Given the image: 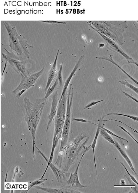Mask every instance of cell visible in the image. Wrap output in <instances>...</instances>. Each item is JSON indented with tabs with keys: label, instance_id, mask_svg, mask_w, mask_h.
Returning <instances> with one entry per match:
<instances>
[{
	"label": "cell",
	"instance_id": "1",
	"mask_svg": "<svg viewBox=\"0 0 138 193\" xmlns=\"http://www.w3.org/2000/svg\"><path fill=\"white\" fill-rule=\"evenodd\" d=\"M90 137L87 133L82 132L76 138H74L72 133L70 135L67 145L64 149V167L63 171L68 172L71 167L77 162L84 153L91 148V145L85 146Z\"/></svg>",
	"mask_w": 138,
	"mask_h": 193
},
{
	"label": "cell",
	"instance_id": "2",
	"mask_svg": "<svg viewBox=\"0 0 138 193\" xmlns=\"http://www.w3.org/2000/svg\"><path fill=\"white\" fill-rule=\"evenodd\" d=\"M24 108L25 109L26 113L25 120L27 122L28 129L32 135L33 142V159L35 161L34 146L35 144V139L37 128L42 114L44 108L47 104L46 100L44 98L36 99L34 103H31L27 98L24 99Z\"/></svg>",
	"mask_w": 138,
	"mask_h": 193
},
{
	"label": "cell",
	"instance_id": "3",
	"mask_svg": "<svg viewBox=\"0 0 138 193\" xmlns=\"http://www.w3.org/2000/svg\"><path fill=\"white\" fill-rule=\"evenodd\" d=\"M127 22V21H87L88 24L120 45H123L125 42L123 34L128 28Z\"/></svg>",
	"mask_w": 138,
	"mask_h": 193
},
{
	"label": "cell",
	"instance_id": "4",
	"mask_svg": "<svg viewBox=\"0 0 138 193\" xmlns=\"http://www.w3.org/2000/svg\"><path fill=\"white\" fill-rule=\"evenodd\" d=\"M6 28L11 51L15 52L17 56L24 59H29L30 53L29 50L34 47L29 45L26 38L16 31V25L11 23L10 21H2Z\"/></svg>",
	"mask_w": 138,
	"mask_h": 193
},
{
	"label": "cell",
	"instance_id": "5",
	"mask_svg": "<svg viewBox=\"0 0 138 193\" xmlns=\"http://www.w3.org/2000/svg\"><path fill=\"white\" fill-rule=\"evenodd\" d=\"M67 95V93H66L65 95L59 103L56 115H55L54 121V132L53 141H52L51 152V153L49 159L47 157L39 148H37L38 152L44 158L45 161L48 163V165L52 162L55 149L58 144L59 140L60 139L62 136L63 129L66 118Z\"/></svg>",
	"mask_w": 138,
	"mask_h": 193
},
{
	"label": "cell",
	"instance_id": "6",
	"mask_svg": "<svg viewBox=\"0 0 138 193\" xmlns=\"http://www.w3.org/2000/svg\"><path fill=\"white\" fill-rule=\"evenodd\" d=\"M72 84H70V88L68 91L67 101V108L65 122H64L62 136L61 138V143L60 149L59 151L56 163L57 164H61L62 163L63 158L64 149L67 145L70 135L72 132V112L71 110L72 101L74 96V91L72 88Z\"/></svg>",
	"mask_w": 138,
	"mask_h": 193
},
{
	"label": "cell",
	"instance_id": "7",
	"mask_svg": "<svg viewBox=\"0 0 138 193\" xmlns=\"http://www.w3.org/2000/svg\"><path fill=\"white\" fill-rule=\"evenodd\" d=\"M6 53H2L3 57L9 64V66L16 72L21 75H29L25 67L26 59L15 55L14 52H9L5 48Z\"/></svg>",
	"mask_w": 138,
	"mask_h": 193
},
{
	"label": "cell",
	"instance_id": "8",
	"mask_svg": "<svg viewBox=\"0 0 138 193\" xmlns=\"http://www.w3.org/2000/svg\"><path fill=\"white\" fill-rule=\"evenodd\" d=\"M89 25L91 28H92V29L94 30H95L96 32L98 33V34L102 36V37L104 39V41H105L107 44V48L109 49L110 50L112 51L115 53H120V55L123 56V57L126 59L129 64H134L138 67V63L134 60L132 59V58L126 53H125L123 51V50L120 48L117 43H115L113 40L108 38L107 37L101 34V33L99 32V31H98L95 28L93 27V26L90 25V24H89Z\"/></svg>",
	"mask_w": 138,
	"mask_h": 193
},
{
	"label": "cell",
	"instance_id": "9",
	"mask_svg": "<svg viewBox=\"0 0 138 193\" xmlns=\"http://www.w3.org/2000/svg\"><path fill=\"white\" fill-rule=\"evenodd\" d=\"M44 71V67L41 71L31 75H21V81L20 84L15 90L12 91V93L17 94L23 89H28L35 83L38 79L42 74Z\"/></svg>",
	"mask_w": 138,
	"mask_h": 193
},
{
	"label": "cell",
	"instance_id": "10",
	"mask_svg": "<svg viewBox=\"0 0 138 193\" xmlns=\"http://www.w3.org/2000/svg\"><path fill=\"white\" fill-rule=\"evenodd\" d=\"M36 189H39L49 193H81L82 192L74 188L64 185L59 187H42L35 185L34 187Z\"/></svg>",
	"mask_w": 138,
	"mask_h": 193
},
{
	"label": "cell",
	"instance_id": "11",
	"mask_svg": "<svg viewBox=\"0 0 138 193\" xmlns=\"http://www.w3.org/2000/svg\"><path fill=\"white\" fill-rule=\"evenodd\" d=\"M49 167H50V168H51L52 171H53L54 174L58 181L59 183H61L62 185H64V182H66L69 179L70 173H68L67 172L64 171H61L60 168L57 167L54 164H52V162L48 165L44 173L43 174L41 178H44V177Z\"/></svg>",
	"mask_w": 138,
	"mask_h": 193
},
{
	"label": "cell",
	"instance_id": "12",
	"mask_svg": "<svg viewBox=\"0 0 138 193\" xmlns=\"http://www.w3.org/2000/svg\"><path fill=\"white\" fill-rule=\"evenodd\" d=\"M58 93V88L56 89L54 92L52 93V104L50 113L48 116V126H47L46 132H48L49 129L51 126L52 121L54 119L55 116L56 115L59 101Z\"/></svg>",
	"mask_w": 138,
	"mask_h": 193
},
{
	"label": "cell",
	"instance_id": "13",
	"mask_svg": "<svg viewBox=\"0 0 138 193\" xmlns=\"http://www.w3.org/2000/svg\"><path fill=\"white\" fill-rule=\"evenodd\" d=\"M85 154V153H84L83 154V155H82L81 159L80 160L79 164H78L76 170H75L74 173H73V171H72L69 178L68 179V180L66 181V183L67 184L68 186L74 188H85L87 187V185H82V184L80 183L78 176V168H79L82 159H83L84 156V155Z\"/></svg>",
	"mask_w": 138,
	"mask_h": 193
},
{
	"label": "cell",
	"instance_id": "14",
	"mask_svg": "<svg viewBox=\"0 0 138 193\" xmlns=\"http://www.w3.org/2000/svg\"><path fill=\"white\" fill-rule=\"evenodd\" d=\"M84 59V55H82L80 57L79 60H78L77 63V64H76V65H75L74 68H73L72 71L71 72L70 74L69 77H68L67 79L66 80L65 83H64L63 90L62 94H61L60 99V100H59L58 105L59 104V103L61 102V100H62V98H63L64 95H65L66 93V91H67V89L68 87V85H69L70 82L71 78H72L73 75H74V74L76 72V71H77L78 68L83 64V61Z\"/></svg>",
	"mask_w": 138,
	"mask_h": 193
},
{
	"label": "cell",
	"instance_id": "15",
	"mask_svg": "<svg viewBox=\"0 0 138 193\" xmlns=\"http://www.w3.org/2000/svg\"><path fill=\"white\" fill-rule=\"evenodd\" d=\"M60 50V48H59L56 57L54 61V64L52 65L49 72L48 82H47L46 87H45L44 90L45 94L46 93L47 91H48L49 87H50L51 84L52 82H53L54 79L55 78V77L57 75L58 72L57 67V60L58 57L59 53Z\"/></svg>",
	"mask_w": 138,
	"mask_h": 193
},
{
	"label": "cell",
	"instance_id": "16",
	"mask_svg": "<svg viewBox=\"0 0 138 193\" xmlns=\"http://www.w3.org/2000/svg\"><path fill=\"white\" fill-rule=\"evenodd\" d=\"M114 142L115 144L114 145L115 147L120 152L122 157H123L124 158L125 160L126 161L127 163L130 166V168H131L133 171L134 172V173H135L137 175V174L135 170H134V168L133 166V165L131 160H130V159L129 158L128 156H127L126 153L125 151L123 150V149L121 148V147L120 146L118 142H117V141H115Z\"/></svg>",
	"mask_w": 138,
	"mask_h": 193
},
{
	"label": "cell",
	"instance_id": "17",
	"mask_svg": "<svg viewBox=\"0 0 138 193\" xmlns=\"http://www.w3.org/2000/svg\"><path fill=\"white\" fill-rule=\"evenodd\" d=\"M98 121H99V124L98 125H96V124H95L92 123V124H94V125H95L96 126H97L98 127L97 128V133H96L95 138H94L93 143H92V144L91 145V148H92V149H93L94 160V164H95L96 172V174H97V180H98V176H97V165H96V164L95 150L96 145H97V140L98 138V136L99 134L100 133V126H101V124H101L100 121L99 120H98Z\"/></svg>",
	"mask_w": 138,
	"mask_h": 193
},
{
	"label": "cell",
	"instance_id": "18",
	"mask_svg": "<svg viewBox=\"0 0 138 193\" xmlns=\"http://www.w3.org/2000/svg\"><path fill=\"white\" fill-rule=\"evenodd\" d=\"M110 57H105V56H103V57H95L96 59H104L105 60H107L108 61H110V62L112 63L113 64L115 65L117 67L120 68V69L126 75H127V77H129V78H130L131 80H132L134 82H135V83L138 85V82L136 80L134 79L133 77L130 76V75H129L128 73H127L124 70L122 69V68L120 67L118 65V64H117L115 61L113 60L112 57V55H111V54H110Z\"/></svg>",
	"mask_w": 138,
	"mask_h": 193
},
{
	"label": "cell",
	"instance_id": "19",
	"mask_svg": "<svg viewBox=\"0 0 138 193\" xmlns=\"http://www.w3.org/2000/svg\"><path fill=\"white\" fill-rule=\"evenodd\" d=\"M59 84V81L57 78L56 79L53 85L52 86L51 84L50 86L49 87L48 91H47L46 93H45V95L44 98V99L46 100L48 98L49 96L51 95L54 92L56 89L57 85Z\"/></svg>",
	"mask_w": 138,
	"mask_h": 193
},
{
	"label": "cell",
	"instance_id": "20",
	"mask_svg": "<svg viewBox=\"0 0 138 193\" xmlns=\"http://www.w3.org/2000/svg\"><path fill=\"white\" fill-rule=\"evenodd\" d=\"M102 124H101L100 126V134L101 136H102L105 140H107V141H109L110 143L114 145L115 144V142L114 140H113L112 138L110 136L109 134L106 132L103 128L102 127Z\"/></svg>",
	"mask_w": 138,
	"mask_h": 193
},
{
	"label": "cell",
	"instance_id": "21",
	"mask_svg": "<svg viewBox=\"0 0 138 193\" xmlns=\"http://www.w3.org/2000/svg\"><path fill=\"white\" fill-rule=\"evenodd\" d=\"M47 180H48L46 179H45L43 178L39 179L34 181L32 182H29L28 185V190L27 192L31 188L34 187V186L41 185V184L44 183Z\"/></svg>",
	"mask_w": 138,
	"mask_h": 193
},
{
	"label": "cell",
	"instance_id": "22",
	"mask_svg": "<svg viewBox=\"0 0 138 193\" xmlns=\"http://www.w3.org/2000/svg\"><path fill=\"white\" fill-rule=\"evenodd\" d=\"M119 82L120 84H123V85L126 86L127 87H129V88L132 89V90L134 91V92H135L136 94H138V88L134 87L133 85H132V84H129L126 80L120 81Z\"/></svg>",
	"mask_w": 138,
	"mask_h": 193
},
{
	"label": "cell",
	"instance_id": "23",
	"mask_svg": "<svg viewBox=\"0 0 138 193\" xmlns=\"http://www.w3.org/2000/svg\"><path fill=\"white\" fill-rule=\"evenodd\" d=\"M120 115L121 116H123L126 117H128V118H130L131 119H132L134 121H138V117L134 116L129 115H124V114H120L119 113H111L107 114V115H104V116L102 117H104L106 116H108L110 115Z\"/></svg>",
	"mask_w": 138,
	"mask_h": 193
},
{
	"label": "cell",
	"instance_id": "24",
	"mask_svg": "<svg viewBox=\"0 0 138 193\" xmlns=\"http://www.w3.org/2000/svg\"><path fill=\"white\" fill-rule=\"evenodd\" d=\"M62 65H61L60 69L58 71V73L57 78L58 80L59 84V86L61 87V88H62L63 86V80L62 79Z\"/></svg>",
	"mask_w": 138,
	"mask_h": 193
},
{
	"label": "cell",
	"instance_id": "25",
	"mask_svg": "<svg viewBox=\"0 0 138 193\" xmlns=\"http://www.w3.org/2000/svg\"><path fill=\"white\" fill-rule=\"evenodd\" d=\"M102 127L103 128V129L105 130L106 131V132L108 133V134H109L110 135H112V136H113L115 137H116L119 139H120V140H124V141L126 142V143H128V141H127V140L126 139L120 137L118 136H117V135H116V134H115L113 133L111 131H110L109 130V129H106V128H105L104 127V126L102 125Z\"/></svg>",
	"mask_w": 138,
	"mask_h": 193
},
{
	"label": "cell",
	"instance_id": "26",
	"mask_svg": "<svg viewBox=\"0 0 138 193\" xmlns=\"http://www.w3.org/2000/svg\"><path fill=\"white\" fill-rule=\"evenodd\" d=\"M105 101V99H103L100 100V101H92V102L89 103V104L85 106L84 108V109H87L90 108V107L94 106V105H97V103L100 102H102Z\"/></svg>",
	"mask_w": 138,
	"mask_h": 193
},
{
	"label": "cell",
	"instance_id": "27",
	"mask_svg": "<svg viewBox=\"0 0 138 193\" xmlns=\"http://www.w3.org/2000/svg\"><path fill=\"white\" fill-rule=\"evenodd\" d=\"M120 164H121L122 166H123V167L125 168L127 174L129 175V176L130 177L131 179L133 181L134 183H135L136 184H137V185H138V182L137 181V180L136 179V178H134V177L131 174H130V173H129V172L127 171V168L123 164V163L121 162L120 163Z\"/></svg>",
	"mask_w": 138,
	"mask_h": 193
},
{
	"label": "cell",
	"instance_id": "28",
	"mask_svg": "<svg viewBox=\"0 0 138 193\" xmlns=\"http://www.w3.org/2000/svg\"><path fill=\"white\" fill-rule=\"evenodd\" d=\"M39 22H44L48 23L49 24H56V23H59L62 24H66L67 22H61V21H40Z\"/></svg>",
	"mask_w": 138,
	"mask_h": 193
},
{
	"label": "cell",
	"instance_id": "29",
	"mask_svg": "<svg viewBox=\"0 0 138 193\" xmlns=\"http://www.w3.org/2000/svg\"><path fill=\"white\" fill-rule=\"evenodd\" d=\"M118 126L120 128V129H121L122 130H123V131H124L125 133H126L127 134L129 135V136H130L133 139L134 141L136 142V143H137V144H138L137 141H136V140L134 138V137L132 135L128 132V131H127L126 129H125L123 127H122V126H121L118 125Z\"/></svg>",
	"mask_w": 138,
	"mask_h": 193
},
{
	"label": "cell",
	"instance_id": "30",
	"mask_svg": "<svg viewBox=\"0 0 138 193\" xmlns=\"http://www.w3.org/2000/svg\"><path fill=\"white\" fill-rule=\"evenodd\" d=\"M72 121L73 122V121H77V122H90L91 123V122H95V121H88L84 120V119H78L73 118Z\"/></svg>",
	"mask_w": 138,
	"mask_h": 193
},
{
	"label": "cell",
	"instance_id": "31",
	"mask_svg": "<svg viewBox=\"0 0 138 193\" xmlns=\"http://www.w3.org/2000/svg\"><path fill=\"white\" fill-rule=\"evenodd\" d=\"M122 92H123V93L125 95L127 96V97L129 98H130V99L133 100V101H135L137 103H138V100L137 99H136L135 98H134V97H133V96L130 95H129V94L127 93L126 92H124V91H122Z\"/></svg>",
	"mask_w": 138,
	"mask_h": 193
},
{
	"label": "cell",
	"instance_id": "32",
	"mask_svg": "<svg viewBox=\"0 0 138 193\" xmlns=\"http://www.w3.org/2000/svg\"><path fill=\"white\" fill-rule=\"evenodd\" d=\"M114 187H130L131 188L132 187H136L138 188V186L137 185H114Z\"/></svg>",
	"mask_w": 138,
	"mask_h": 193
},
{
	"label": "cell",
	"instance_id": "33",
	"mask_svg": "<svg viewBox=\"0 0 138 193\" xmlns=\"http://www.w3.org/2000/svg\"><path fill=\"white\" fill-rule=\"evenodd\" d=\"M27 90V89H23L22 91H20V92H18V94H17V95L16 96V98H18V99H20L21 98V95L24 93Z\"/></svg>",
	"mask_w": 138,
	"mask_h": 193
},
{
	"label": "cell",
	"instance_id": "34",
	"mask_svg": "<svg viewBox=\"0 0 138 193\" xmlns=\"http://www.w3.org/2000/svg\"><path fill=\"white\" fill-rule=\"evenodd\" d=\"M110 120H113V121H117V122H120L122 123L123 124H124V125H125V126H127V127H129V128H130L131 129H132L134 131V132H135L136 133H138V132L137 131H136V130H134V129H132V128L130 127H129V126H127V125H126V124H124L122 122H120V121H118L117 120H113V119H109V120H102V121H104V122H107V121H110Z\"/></svg>",
	"mask_w": 138,
	"mask_h": 193
},
{
	"label": "cell",
	"instance_id": "35",
	"mask_svg": "<svg viewBox=\"0 0 138 193\" xmlns=\"http://www.w3.org/2000/svg\"><path fill=\"white\" fill-rule=\"evenodd\" d=\"M120 185H126L125 181L124 180L122 179L120 180Z\"/></svg>",
	"mask_w": 138,
	"mask_h": 193
},
{
	"label": "cell",
	"instance_id": "36",
	"mask_svg": "<svg viewBox=\"0 0 138 193\" xmlns=\"http://www.w3.org/2000/svg\"><path fill=\"white\" fill-rule=\"evenodd\" d=\"M104 43H99V48H103V47H104Z\"/></svg>",
	"mask_w": 138,
	"mask_h": 193
},
{
	"label": "cell",
	"instance_id": "37",
	"mask_svg": "<svg viewBox=\"0 0 138 193\" xmlns=\"http://www.w3.org/2000/svg\"><path fill=\"white\" fill-rule=\"evenodd\" d=\"M82 38H83V39L84 40H85V41L86 42V43H87V44L88 45V42L86 40V38L85 37V36H82Z\"/></svg>",
	"mask_w": 138,
	"mask_h": 193
}]
</instances>
